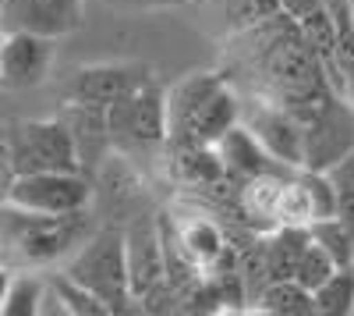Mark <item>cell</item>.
<instances>
[{
  "label": "cell",
  "instance_id": "14",
  "mask_svg": "<svg viewBox=\"0 0 354 316\" xmlns=\"http://www.w3.org/2000/svg\"><path fill=\"white\" fill-rule=\"evenodd\" d=\"M174 238H177V245H181V252L188 256L198 270H205V274L220 270L223 260L230 256L223 227L213 224L209 217H185V220H177Z\"/></svg>",
  "mask_w": 354,
  "mask_h": 316
},
{
  "label": "cell",
  "instance_id": "19",
  "mask_svg": "<svg viewBox=\"0 0 354 316\" xmlns=\"http://www.w3.org/2000/svg\"><path fill=\"white\" fill-rule=\"evenodd\" d=\"M319 220V210H315V195H312V185L305 175L298 178H287L283 182V195H280V210H277V227L287 224V227H312Z\"/></svg>",
  "mask_w": 354,
  "mask_h": 316
},
{
  "label": "cell",
  "instance_id": "20",
  "mask_svg": "<svg viewBox=\"0 0 354 316\" xmlns=\"http://www.w3.org/2000/svg\"><path fill=\"white\" fill-rule=\"evenodd\" d=\"M354 313V267H340L330 281L315 288V316H351Z\"/></svg>",
  "mask_w": 354,
  "mask_h": 316
},
{
  "label": "cell",
  "instance_id": "18",
  "mask_svg": "<svg viewBox=\"0 0 354 316\" xmlns=\"http://www.w3.org/2000/svg\"><path fill=\"white\" fill-rule=\"evenodd\" d=\"M43 284L36 270H8L4 295H0V313L4 316H39L43 306Z\"/></svg>",
  "mask_w": 354,
  "mask_h": 316
},
{
  "label": "cell",
  "instance_id": "21",
  "mask_svg": "<svg viewBox=\"0 0 354 316\" xmlns=\"http://www.w3.org/2000/svg\"><path fill=\"white\" fill-rule=\"evenodd\" d=\"M312 238L326 249L340 267H354V224H347L344 217H326L312 224Z\"/></svg>",
  "mask_w": 354,
  "mask_h": 316
},
{
  "label": "cell",
  "instance_id": "25",
  "mask_svg": "<svg viewBox=\"0 0 354 316\" xmlns=\"http://www.w3.org/2000/svg\"><path fill=\"white\" fill-rule=\"evenodd\" d=\"M106 4H117V8H181L188 0H106Z\"/></svg>",
  "mask_w": 354,
  "mask_h": 316
},
{
  "label": "cell",
  "instance_id": "4",
  "mask_svg": "<svg viewBox=\"0 0 354 316\" xmlns=\"http://www.w3.org/2000/svg\"><path fill=\"white\" fill-rule=\"evenodd\" d=\"M78 284H85L93 295H100L110 309H124V302H135L131 277H128V245L124 231H96L64 267Z\"/></svg>",
  "mask_w": 354,
  "mask_h": 316
},
{
  "label": "cell",
  "instance_id": "2",
  "mask_svg": "<svg viewBox=\"0 0 354 316\" xmlns=\"http://www.w3.org/2000/svg\"><path fill=\"white\" fill-rule=\"evenodd\" d=\"M170 107V146L177 142H205L213 146L220 135L241 125V96L223 71H192L167 93Z\"/></svg>",
  "mask_w": 354,
  "mask_h": 316
},
{
  "label": "cell",
  "instance_id": "3",
  "mask_svg": "<svg viewBox=\"0 0 354 316\" xmlns=\"http://www.w3.org/2000/svg\"><path fill=\"white\" fill-rule=\"evenodd\" d=\"M36 170H85L64 118H18L4 135V178Z\"/></svg>",
  "mask_w": 354,
  "mask_h": 316
},
{
  "label": "cell",
  "instance_id": "22",
  "mask_svg": "<svg viewBox=\"0 0 354 316\" xmlns=\"http://www.w3.org/2000/svg\"><path fill=\"white\" fill-rule=\"evenodd\" d=\"M340 270V263L333 260V256L326 252V249H322L315 238L305 245V252H301V260H298V270H294V277H298L301 284H305V288H319V284L322 281H330L333 274Z\"/></svg>",
  "mask_w": 354,
  "mask_h": 316
},
{
  "label": "cell",
  "instance_id": "9",
  "mask_svg": "<svg viewBox=\"0 0 354 316\" xmlns=\"http://www.w3.org/2000/svg\"><path fill=\"white\" fill-rule=\"evenodd\" d=\"M57 57V40L39 36V33H4V46H0V85L8 93H25L43 85L53 71Z\"/></svg>",
  "mask_w": 354,
  "mask_h": 316
},
{
  "label": "cell",
  "instance_id": "17",
  "mask_svg": "<svg viewBox=\"0 0 354 316\" xmlns=\"http://www.w3.org/2000/svg\"><path fill=\"white\" fill-rule=\"evenodd\" d=\"M283 175L277 170H266V175H255L248 182H241V213L248 220H259V224H270L277 227V210H280V195H283Z\"/></svg>",
  "mask_w": 354,
  "mask_h": 316
},
{
  "label": "cell",
  "instance_id": "12",
  "mask_svg": "<svg viewBox=\"0 0 354 316\" xmlns=\"http://www.w3.org/2000/svg\"><path fill=\"white\" fill-rule=\"evenodd\" d=\"M85 0H0L4 11V33H39L64 40L82 25Z\"/></svg>",
  "mask_w": 354,
  "mask_h": 316
},
{
  "label": "cell",
  "instance_id": "8",
  "mask_svg": "<svg viewBox=\"0 0 354 316\" xmlns=\"http://www.w3.org/2000/svg\"><path fill=\"white\" fill-rule=\"evenodd\" d=\"M145 78H153V68L149 64H138V61L82 64L64 82V100L68 103H82V107L110 110L121 96H128L131 89H138Z\"/></svg>",
  "mask_w": 354,
  "mask_h": 316
},
{
  "label": "cell",
  "instance_id": "23",
  "mask_svg": "<svg viewBox=\"0 0 354 316\" xmlns=\"http://www.w3.org/2000/svg\"><path fill=\"white\" fill-rule=\"evenodd\" d=\"M326 175H330V182L337 188V217L354 224V153L344 157L340 164H333Z\"/></svg>",
  "mask_w": 354,
  "mask_h": 316
},
{
  "label": "cell",
  "instance_id": "16",
  "mask_svg": "<svg viewBox=\"0 0 354 316\" xmlns=\"http://www.w3.org/2000/svg\"><path fill=\"white\" fill-rule=\"evenodd\" d=\"M170 167H174V175L188 185H213V182L227 178L216 146H205V142H177Z\"/></svg>",
  "mask_w": 354,
  "mask_h": 316
},
{
  "label": "cell",
  "instance_id": "5",
  "mask_svg": "<svg viewBox=\"0 0 354 316\" xmlns=\"http://www.w3.org/2000/svg\"><path fill=\"white\" fill-rule=\"evenodd\" d=\"M106 118H110L113 150H156L163 142H170L167 89L156 82V75L117 100L106 110Z\"/></svg>",
  "mask_w": 354,
  "mask_h": 316
},
{
  "label": "cell",
  "instance_id": "6",
  "mask_svg": "<svg viewBox=\"0 0 354 316\" xmlns=\"http://www.w3.org/2000/svg\"><path fill=\"white\" fill-rule=\"evenodd\" d=\"M4 203L36 213H85L93 203V182L85 170H36L4 178Z\"/></svg>",
  "mask_w": 354,
  "mask_h": 316
},
{
  "label": "cell",
  "instance_id": "15",
  "mask_svg": "<svg viewBox=\"0 0 354 316\" xmlns=\"http://www.w3.org/2000/svg\"><path fill=\"white\" fill-rule=\"evenodd\" d=\"M252 309L270 316H315V292L298 277H277L255 295Z\"/></svg>",
  "mask_w": 354,
  "mask_h": 316
},
{
  "label": "cell",
  "instance_id": "7",
  "mask_svg": "<svg viewBox=\"0 0 354 316\" xmlns=\"http://www.w3.org/2000/svg\"><path fill=\"white\" fill-rule=\"evenodd\" d=\"M241 125H248L280 167H305V125L280 100L255 93L241 110Z\"/></svg>",
  "mask_w": 354,
  "mask_h": 316
},
{
  "label": "cell",
  "instance_id": "13",
  "mask_svg": "<svg viewBox=\"0 0 354 316\" xmlns=\"http://www.w3.org/2000/svg\"><path fill=\"white\" fill-rule=\"evenodd\" d=\"M216 153H220V164L227 170V178H238V182H248L255 175H266V170H277L280 164L270 157V150L248 132V125H234L227 135H220L216 142Z\"/></svg>",
  "mask_w": 354,
  "mask_h": 316
},
{
  "label": "cell",
  "instance_id": "27",
  "mask_svg": "<svg viewBox=\"0 0 354 316\" xmlns=\"http://www.w3.org/2000/svg\"><path fill=\"white\" fill-rule=\"evenodd\" d=\"M277 4H280V0H277Z\"/></svg>",
  "mask_w": 354,
  "mask_h": 316
},
{
  "label": "cell",
  "instance_id": "26",
  "mask_svg": "<svg viewBox=\"0 0 354 316\" xmlns=\"http://www.w3.org/2000/svg\"><path fill=\"white\" fill-rule=\"evenodd\" d=\"M351 103H354V96H351Z\"/></svg>",
  "mask_w": 354,
  "mask_h": 316
},
{
  "label": "cell",
  "instance_id": "11",
  "mask_svg": "<svg viewBox=\"0 0 354 316\" xmlns=\"http://www.w3.org/2000/svg\"><path fill=\"white\" fill-rule=\"evenodd\" d=\"M128 245V277L135 302H145L167 284V238L156 220H138L124 231Z\"/></svg>",
  "mask_w": 354,
  "mask_h": 316
},
{
  "label": "cell",
  "instance_id": "10",
  "mask_svg": "<svg viewBox=\"0 0 354 316\" xmlns=\"http://www.w3.org/2000/svg\"><path fill=\"white\" fill-rule=\"evenodd\" d=\"M354 153V110L351 100L337 96L322 114L305 125V167L301 170H330Z\"/></svg>",
  "mask_w": 354,
  "mask_h": 316
},
{
  "label": "cell",
  "instance_id": "1",
  "mask_svg": "<svg viewBox=\"0 0 354 316\" xmlns=\"http://www.w3.org/2000/svg\"><path fill=\"white\" fill-rule=\"evenodd\" d=\"M88 238L85 213H36L4 203L0 210V245L8 270H43L57 260H71Z\"/></svg>",
  "mask_w": 354,
  "mask_h": 316
},
{
  "label": "cell",
  "instance_id": "24",
  "mask_svg": "<svg viewBox=\"0 0 354 316\" xmlns=\"http://www.w3.org/2000/svg\"><path fill=\"white\" fill-rule=\"evenodd\" d=\"M319 8H326V0H280V11L290 21H305L308 15H315Z\"/></svg>",
  "mask_w": 354,
  "mask_h": 316
}]
</instances>
